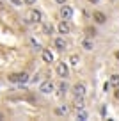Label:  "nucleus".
I'll list each match as a JSON object with an SVG mask.
<instances>
[{
	"mask_svg": "<svg viewBox=\"0 0 119 121\" xmlns=\"http://www.w3.org/2000/svg\"><path fill=\"white\" fill-rule=\"evenodd\" d=\"M7 80L9 82H20V84H23V82H27V80H29V73H11V75L7 77Z\"/></svg>",
	"mask_w": 119,
	"mask_h": 121,
	"instance_id": "1",
	"label": "nucleus"
},
{
	"mask_svg": "<svg viewBox=\"0 0 119 121\" xmlns=\"http://www.w3.org/2000/svg\"><path fill=\"white\" fill-rule=\"evenodd\" d=\"M57 75H59L60 78H66V77L69 75V68H68L66 62H59V64H57Z\"/></svg>",
	"mask_w": 119,
	"mask_h": 121,
	"instance_id": "2",
	"label": "nucleus"
},
{
	"mask_svg": "<svg viewBox=\"0 0 119 121\" xmlns=\"http://www.w3.org/2000/svg\"><path fill=\"white\" fill-rule=\"evenodd\" d=\"M60 16H62V20H71V16H73V9L69 7V5H64L60 7Z\"/></svg>",
	"mask_w": 119,
	"mask_h": 121,
	"instance_id": "3",
	"label": "nucleus"
},
{
	"mask_svg": "<svg viewBox=\"0 0 119 121\" xmlns=\"http://www.w3.org/2000/svg\"><path fill=\"white\" fill-rule=\"evenodd\" d=\"M41 18H43V14L37 9H32V11L29 13V22H32V23H37V22H41Z\"/></svg>",
	"mask_w": 119,
	"mask_h": 121,
	"instance_id": "4",
	"label": "nucleus"
},
{
	"mask_svg": "<svg viewBox=\"0 0 119 121\" xmlns=\"http://www.w3.org/2000/svg\"><path fill=\"white\" fill-rule=\"evenodd\" d=\"M69 30H71V25L68 20H62V22L59 23V32L60 34H69Z\"/></svg>",
	"mask_w": 119,
	"mask_h": 121,
	"instance_id": "5",
	"label": "nucleus"
},
{
	"mask_svg": "<svg viewBox=\"0 0 119 121\" xmlns=\"http://www.w3.org/2000/svg\"><path fill=\"white\" fill-rule=\"evenodd\" d=\"M39 91L45 93V95H48V93H52V91H53V84L50 82V80H46V82H43L41 86H39Z\"/></svg>",
	"mask_w": 119,
	"mask_h": 121,
	"instance_id": "6",
	"label": "nucleus"
},
{
	"mask_svg": "<svg viewBox=\"0 0 119 121\" xmlns=\"http://www.w3.org/2000/svg\"><path fill=\"white\" fill-rule=\"evenodd\" d=\"M93 20H94L96 23H100V25H101V23L107 22V16H105L101 11H96V13H93Z\"/></svg>",
	"mask_w": 119,
	"mask_h": 121,
	"instance_id": "7",
	"label": "nucleus"
},
{
	"mask_svg": "<svg viewBox=\"0 0 119 121\" xmlns=\"http://www.w3.org/2000/svg\"><path fill=\"white\" fill-rule=\"evenodd\" d=\"M73 93L76 96H84L85 95V86H84V84H75L73 86Z\"/></svg>",
	"mask_w": 119,
	"mask_h": 121,
	"instance_id": "8",
	"label": "nucleus"
},
{
	"mask_svg": "<svg viewBox=\"0 0 119 121\" xmlns=\"http://www.w3.org/2000/svg\"><path fill=\"white\" fill-rule=\"evenodd\" d=\"M73 105H75V109H84L85 107V103H84V96H76L75 95V102H73Z\"/></svg>",
	"mask_w": 119,
	"mask_h": 121,
	"instance_id": "9",
	"label": "nucleus"
},
{
	"mask_svg": "<svg viewBox=\"0 0 119 121\" xmlns=\"http://www.w3.org/2000/svg\"><path fill=\"white\" fill-rule=\"evenodd\" d=\"M66 46H68V43H66V39H64V38H57L55 39V48L57 50H64Z\"/></svg>",
	"mask_w": 119,
	"mask_h": 121,
	"instance_id": "10",
	"label": "nucleus"
},
{
	"mask_svg": "<svg viewBox=\"0 0 119 121\" xmlns=\"http://www.w3.org/2000/svg\"><path fill=\"white\" fill-rule=\"evenodd\" d=\"M43 60L45 62H53V53L50 50H43Z\"/></svg>",
	"mask_w": 119,
	"mask_h": 121,
	"instance_id": "11",
	"label": "nucleus"
},
{
	"mask_svg": "<svg viewBox=\"0 0 119 121\" xmlns=\"http://www.w3.org/2000/svg\"><path fill=\"white\" fill-rule=\"evenodd\" d=\"M82 48H84V50H93V48H94V43L91 41V39L85 38V39H82Z\"/></svg>",
	"mask_w": 119,
	"mask_h": 121,
	"instance_id": "12",
	"label": "nucleus"
},
{
	"mask_svg": "<svg viewBox=\"0 0 119 121\" xmlns=\"http://www.w3.org/2000/svg\"><path fill=\"white\" fill-rule=\"evenodd\" d=\"M55 114H57V116H64V114H68V107L66 105H59L55 109Z\"/></svg>",
	"mask_w": 119,
	"mask_h": 121,
	"instance_id": "13",
	"label": "nucleus"
},
{
	"mask_svg": "<svg viewBox=\"0 0 119 121\" xmlns=\"http://www.w3.org/2000/svg\"><path fill=\"white\" fill-rule=\"evenodd\" d=\"M110 86L119 87V75H112V77H110Z\"/></svg>",
	"mask_w": 119,
	"mask_h": 121,
	"instance_id": "14",
	"label": "nucleus"
},
{
	"mask_svg": "<svg viewBox=\"0 0 119 121\" xmlns=\"http://www.w3.org/2000/svg\"><path fill=\"white\" fill-rule=\"evenodd\" d=\"M69 62H71L73 66H78V62H80V57H78L76 53H73V55L69 57Z\"/></svg>",
	"mask_w": 119,
	"mask_h": 121,
	"instance_id": "15",
	"label": "nucleus"
},
{
	"mask_svg": "<svg viewBox=\"0 0 119 121\" xmlns=\"http://www.w3.org/2000/svg\"><path fill=\"white\" fill-rule=\"evenodd\" d=\"M43 32L50 36V34L53 32V25H52V23H50V25H45V27H43Z\"/></svg>",
	"mask_w": 119,
	"mask_h": 121,
	"instance_id": "16",
	"label": "nucleus"
},
{
	"mask_svg": "<svg viewBox=\"0 0 119 121\" xmlns=\"http://www.w3.org/2000/svg\"><path fill=\"white\" fill-rule=\"evenodd\" d=\"M78 117H80V119H87V112H85V110H84V109H78Z\"/></svg>",
	"mask_w": 119,
	"mask_h": 121,
	"instance_id": "17",
	"label": "nucleus"
},
{
	"mask_svg": "<svg viewBox=\"0 0 119 121\" xmlns=\"http://www.w3.org/2000/svg\"><path fill=\"white\" fill-rule=\"evenodd\" d=\"M66 91H68V84H66V82H62V84L59 86V93H60V95H64Z\"/></svg>",
	"mask_w": 119,
	"mask_h": 121,
	"instance_id": "18",
	"label": "nucleus"
},
{
	"mask_svg": "<svg viewBox=\"0 0 119 121\" xmlns=\"http://www.w3.org/2000/svg\"><path fill=\"white\" fill-rule=\"evenodd\" d=\"M110 87H112L110 82H105V84H103V91H105V93H107V91H110Z\"/></svg>",
	"mask_w": 119,
	"mask_h": 121,
	"instance_id": "19",
	"label": "nucleus"
},
{
	"mask_svg": "<svg viewBox=\"0 0 119 121\" xmlns=\"http://www.w3.org/2000/svg\"><path fill=\"white\" fill-rule=\"evenodd\" d=\"M27 5H32V4H36V0H23Z\"/></svg>",
	"mask_w": 119,
	"mask_h": 121,
	"instance_id": "20",
	"label": "nucleus"
},
{
	"mask_svg": "<svg viewBox=\"0 0 119 121\" xmlns=\"http://www.w3.org/2000/svg\"><path fill=\"white\" fill-rule=\"evenodd\" d=\"M114 96H115V100H119V87H117V91L114 93Z\"/></svg>",
	"mask_w": 119,
	"mask_h": 121,
	"instance_id": "21",
	"label": "nucleus"
},
{
	"mask_svg": "<svg viewBox=\"0 0 119 121\" xmlns=\"http://www.w3.org/2000/svg\"><path fill=\"white\" fill-rule=\"evenodd\" d=\"M91 4H98V2H100V0H89Z\"/></svg>",
	"mask_w": 119,
	"mask_h": 121,
	"instance_id": "22",
	"label": "nucleus"
},
{
	"mask_svg": "<svg viewBox=\"0 0 119 121\" xmlns=\"http://www.w3.org/2000/svg\"><path fill=\"white\" fill-rule=\"evenodd\" d=\"M57 4H64V2H66V0H55Z\"/></svg>",
	"mask_w": 119,
	"mask_h": 121,
	"instance_id": "23",
	"label": "nucleus"
},
{
	"mask_svg": "<svg viewBox=\"0 0 119 121\" xmlns=\"http://www.w3.org/2000/svg\"><path fill=\"white\" fill-rule=\"evenodd\" d=\"M115 59L119 60V50H117V52H115Z\"/></svg>",
	"mask_w": 119,
	"mask_h": 121,
	"instance_id": "24",
	"label": "nucleus"
}]
</instances>
